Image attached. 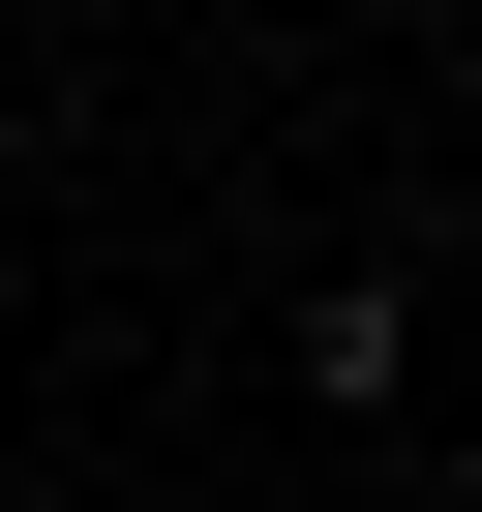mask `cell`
<instances>
[{
    "mask_svg": "<svg viewBox=\"0 0 482 512\" xmlns=\"http://www.w3.org/2000/svg\"><path fill=\"white\" fill-rule=\"evenodd\" d=\"M392 392H422V241H362L302 302V422H392Z\"/></svg>",
    "mask_w": 482,
    "mask_h": 512,
    "instance_id": "cell-1",
    "label": "cell"
}]
</instances>
